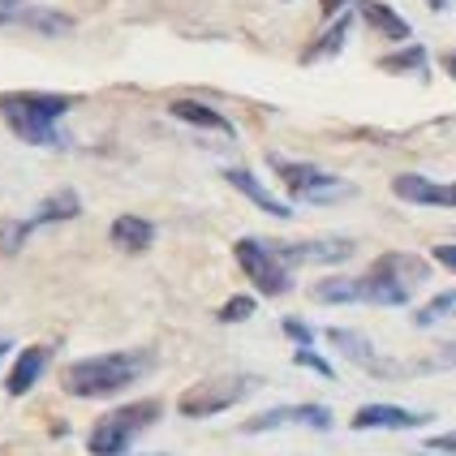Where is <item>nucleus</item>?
I'll use <instances>...</instances> for the list:
<instances>
[{
    "instance_id": "23",
    "label": "nucleus",
    "mask_w": 456,
    "mask_h": 456,
    "mask_svg": "<svg viewBox=\"0 0 456 456\" xmlns=\"http://www.w3.org/2000/svg\"><path fill=\"white\" fill-rule=\"evenodd\" d=\"M30 228H35V220H9V224H0V254L22 250V241L30 237Z\"/></svg>"
},
{
    "instance_id": "28",
    "label": "nucleus",
    "mask_w": 456,
    "mask_h": 456,
    "mask_svg": "<svg viewBox=\"0 0 456 456\" xmlns=\"http://www.w3.org/2000/svg\"><path fill=\"white\" fill-rule=\"evenodd\" d=\"M431 448L435 452H456V435H435Z\"/></svg>"
},
{
    "instance_id": "8",
    "label": "nucleus",
    "mask_w": 456,
    "mask_h": 456,
    "mask_svg": "<svg viewBox=\"0 0 456 456\" xmlns=\"http://www.w3.org/2000/svg\"><path fill=\"white\" fill-rule=\"evenodd\" d=\"M276 427H310V431H328L331 409L328 405H280V409H267V413H254L241 431L263 435V431H276Z\"/></svg>"
},
{
    "instance_id": "29",
    "label": "nucleus",
    "mask_w": 456,
    "mask_h": 456,
    "mask_svg": "<svg viewBox=\"0 0 456 456\" xmlns=\"http://www.w3.org/2000/svg\"><path fill=\"white\" fill-rule=\"evenodd\" d=\"M345 4H349V0H319V9H323V13H328V18H336V13H340V9H345Z\"/></svg>"
},
{
    "instance_id": "25",
    "label": "nucleus",
    "mask_w": 456,
    "mask_h": 456,
    "mask_svg": "<svg viewBox=\"0 0 456 456\" xmlns=\"http://www.w3.org/2000/svg\"><path fill=\"white\" fill-rule=\"evenodd\" d=\"M293 362H297V366H305V370H314V375H323V379H336V370H331L319 354H310V349H297V357H293Z\"/></svg>"
},
{
    "instance_id": "20",
    "label": "nucleus",
    "mask_w": 456,
    "mask_h": 456,
    "mask_svg": "<svg viewBox=\"0 0 456 456\" xmlns=\"http://www.w3.org/2000/svg\"><path fill=\"white\" fill-rule=\"evenodd\" d=\"M349 30H354V18H349V13H345V18H336V22L328 26V35H323V39H314V48H305L302 61L310 65V61H323V56H336V52L345 48Z\"/></svg>"
},
{
    "instance_id": "3",
    "label": "nucleus",
    "mask_w": 456,
    "mask_h": 456,
    "mask_svg": "<svg viewBox=\"0 0 456 456\" xmlns=\"http://www.w3.org/2000/svg\"><path fill=\"white\" fill-rule=\"evenodd\" d=\"M74 108L69 95H39V91H26V95H0V117L9 121V129L30 142V147H61L65 138L56 134V121Z\"/></svg>"
},
{
    "instance_id": "12",
    "label": "nucleus",
    "mask_w": 456,
    "mask_h": 456,
    "mask_svg": "<svg viewBox=\"0 0 456 456\" xmlns=\"http://www.w3.org/2000/svg\"><path fill=\"white\" fill-rule=\"evenodd\" d=\"M431 413H413V409L401 405H366L354 413V431H375V427H387V431H409V427H427Z\"/></svg>"
},
{
    "instance_id": "31",
    "label": "nucleus",
    "mask_w": 456,
    "mask_h": 456,
    "mask_svg": "<svg viewBox=\"0 0 456 456\" xmlns=\"http://www.w3.org/2000/svg\"><path fill=\"white\" fill-rule=\"evenodd\" d=\"M427 4H431L435 13H444V9H448V4H452V0H427Z\"/></svg>"
},
{
    "instance_id": "24",
    "label": "nucleus",
    "mask_w": 456,
    "mask_h": 456,
    "mask_svg": "<svg viewBox=\"0 0 456 456\" xmlns=\"http://www.w3.org/2000/svg\"><path fill=\"white\" fill-rule=\"evenodd\" d=\"M254 314V297H232V302L220 305V323H241Z\"/></svg>"
},
{
    "instance_id": "6",
    "label": "nucleus",
    "mask_w": 456,
    "mask_h": 456,
    "mask_svg": "<svg viewBox=\"0 0 456 456\" xmlns=\"http://www.w3.org/2000/svg\"><path fill=\"white\" fill-rule=\"evenodd\" d=\"M258 383L250 379V375H216V379H203L194 383L185 396H181V413L185 418H211V413H224V409H232L241 396H250Z\"/></svg>"
},
{
    "instance_id": "18",
    "label": "nucleus",
    "mask_w": 456,
    "mask_h": 456,
    "mask_svg": "<svg viewBox=\"0 0 456 456\" xmlns=\"http://www.w3.org/2000/svg\"><path fill=\"white\" fill-rule=\"evenodd\" d=\"M357 13H362V22L370 26V30H379L387 39H409V22L396 13V9H387L379 0H354Z\"/></svg>"
},
{
    "instance_id": "2",
    "label": "nucleus",
    "mask_w": 456,
    "mask_h": 456,
    "mask_svg": "<svg viewBox=\"0 0 456 456\" xmlns=\"http://www.w3.org/2000/svg\"><path fill=\"white\" fill-rule=\"evenodd\" d=\"M151 366V354H100V357H82L74 362L61 383L69 396H82V401H100V396H117L126 392L129 383H138Z\"/></svg>"
},
{
    "instance_id": "21",
    "label": "nucleus",
    "mask_w": 456,
    "mask_h": 456,
    "mask_svg": "<svg viewBox=\"0 0 456 456\" xmlns=\"http://www.w3.org/2000/svg\"><path fill=\"white\" fill-rule=\"evenodd\" d=\"M379 69L383 74H422V69H427V48H422V44H409L405 52L383 56Z\"/></svg>"
},
{
    "instance_id": "22",
    "label": "nucleus",
    "mask_w": 456,
    "mask_h": 456,
    "mask_svg": "<svg viewBox=\"0 0 456 456\" xmlns=\"http://www.w3.org/2000/svg\"><path fill=\"white\" fill-rule=\"evenodd\" d=\"M452 314H456V289H448V293H435L422 310H413V323L418 328H435L439 319H452Z\"/></svg>"
},
{
    "instance_id": "26",
    "label": "nucleus",
    "mask_w": 456,
    "mask_h": 456,
    "mask_svg": "<svg viewBox=\"0 0 456 456\" xmlns=\"http://www.w3.org/2000/svg\"><path fill=\"white\" fill-rule=\"evenodd\" d=\"M280 328H284V336H293V340H297L302 349H310V340H314V336H310V328H305L302 319H284Z\"/></svg>"
},
{
    "instance_id": "32",
    "label": "nucleus",
    "mask_w": 456,
    "mask_h": 456,
    "mask_svg": "<svg viewBox=\"0 0 456 456\" xmlns=\"http://www.w3.org/2000/svg\"><path fill=\"white\" fill-rule=\"evenodd\" d=\"M4 349H9V345H4V340H0V357H4Z\"/></svg>"
},
{
    "instance_id": "9",
    "label": "nucleus",
    "mask_w": 456,
    "mask_h": 456,
    "mask_svg": "<svg viewBox=\"0 0 456 456\" xmlns=\"http://www.w3.org/2000/svg\"><path fill=\"white\" fill-rule=\"evenodd\" d=\"M0 26H26L39 35H65L74 30V18L61 9H44V4H26V0H0Z\"/></svg>"
},
{
    "instance_id": "1",
    "label": "nucleus",
    "mask_w": 456,
    "mask_h": 456,
    "mask_svg": "<svg viewBox=\"0 0 456 456\" xmlns=\"http://www.w3.org/2000/svg\"><path fill=\"white\" fill-rule=\"evenodd\" d=\"M427 276H431V267L418 254H383L366 276L319 280L314 297L328 305H405Z\"/></svg>"
},
{
    "instance_id": "4",
    "label": "nucleus",
    "mask_w": 456,
    "mask_h": 456,
    "mask_svg": "<svg viewBox=\"0 0 456 456\" xmlns=\"http://www.w3.org/2000/svg\"><path fill=\"white\" fill-rule=\"evenodd\" d=\"M272 159V168H276V177L284 181V190H289V199L293 203H340V199H349L354 194V181L336 177L328 168H319V164H297V159H284V155H267Z\"/></svg>"
},
{
    "instance_id": "17",
    "label": "nucleus",
    "mask_w": 456,
    "mask_h": 456,
    "mask_svg": "<svg viewBox=\"0 0 456 456\" xmlns=\"http://www.w3.org/2000/svg\"><path fill=\"white\" fill-rule=\"evenodd\" d=\"M168 112H173L177 121H185V126L216 129V134H224V138H232V134H237L228 117H220L216 108H207V103H199V100H173V103H168Z\"/></svg>"
},
{
    "instance_id": "15",
    "label": "nucleus",
    "mask_w": 456,
    "mask_h": 456,
    "mask_svg": "<svg viewBox=\"0 0 456 456\" xmlns=\"http://www.w3.org/2000/svg\"><path fill=\"white\" fill-rule=\"evenodd\" d=\"M108 237H112V246H117V250L142 254L155 241V224L151 220H142V216H117L112 228H108Z\"/></svg>"
},
{
    "instance_id": "16",
    "label": "nucleus",
    "mask_w": 456,
    "mask_h": 456,
    "mask_svg": "<svg viewBox=\"0 0 456 456\" xmlns=\"http://www.w3.org/2000/svg\"><path fill=\"white\" fill-rule=\"evenodd\" d=\"M44 366H48V349H39V345L22 349L18 362H13V370H9V383H4V387H9V396H26V392L39 383Z\"/></svg>"
},
{
    "instance_id": "30",
    "label": "nucleus",
    "mask_w": 456,
    "mask_h": 456,
    "mask_svg": "<svg viewBox=\"0 0 456 456\" xmlns=\"http://www.w3.org/2000/svg\"><path fill=\"white\" fill-rule=\"evenodd\" d=\"M444 69H448V77H456V52H448V56H444Z\"/></svg>"
},
{
    "instance_id": "19",
    "label": "nucleus",
    "mask_w": 456,
    "mask_h": 456,
    "mask_svg": "<svg viewBox=\"0 0 456 456\" xmlns=\"http://www.w3.org/2000/svg\"><path fill=\"white\" fill-rule=\"evenodd\" d=\"M77 211H82L77 194H74V190H61V194L44 199V203H39V211H35L30 220H35V228H39V224H61V220H74Z\"/></svg>"
},
{
    "instance_id": "27",
    "label": "nucleus",
    "mask_w": 456,
    "mask_h": 456,
    "mask_svg": "<svg viewBox=\"0 0 456 456\" xmlns=\"http://www.w3.org/2000/svg\"><path fill=\"white\" fill-rule=\"evenodd\" d=\"M435 263L448 267V272H456V246H435Z\"/></svg>"
},
{
    "instance_id": "5",
    "label": "nucleus",
    "mask_w": 456,
    "mask_h": 456,
    "mask_svg": "<svg viewBox=\"0 0 456 456\" xmlns=\"http://www.w3.org/2000/svg\"><path fill=\"white\" fill-rule=\"evenodd\" d=\"M155 418H159V401H138V405L112 409V413H103L100 422L91 427L86 448H91V456H121Z\"/></svg>"
},
{
    "instance_id": "14",
    "label": "nucleus",
    "mask_w": 456,
    "mask_h": 456,
    "mask_svg": "<svg viewBox=\"0 0 456 456\" xmlns=\"http://www.w3.org/2000/svg\"><path fill=\"white\" fill-rule=\"evenodd\" d=\"M328 340L340 349V354L357 362V366H366L375 379H387V366H379V354L370 349V340L366 336H357V331H345V328H328Z\"/></svg>"
},
{
    "instance_id": "13",
    "label": "nucleus",
    "mask_w": 456,
    "mask_h": 456,
    "mask_svg": "<svg viewBox=\"0 0 456 456\" xmlns=\"http://www.w3.org/2000/svg\"><path fill=\"white\" fill-rule=\"evenodd\" d=\"M224 181L232 185V190H241V194H246L258 211H267V216H276V220H289V216H293V207L280 203V199H272V190L254 177L250 168H224Z\"/></svg>"
},
{
    "instance_id": "10",
    "label": "nucleus",
    "mask_w": 456,
    "mask_h": 456,
    "mask_svg": "<svg viewBox=\"0 0 456 456\" xmlns=\"http://www.w3.org/2000/svg\"><path fill=\"white\" fill-rule=\"evenodd\" d=\"M284 267H297V263H345L354 258V241L349 237H314V241H297V246H272Z\"/></svg>"
},
{
    "instance_id": "7",
    "label": "nucleus",
    "mask_w": 456,
    "mask_h": 456,
    "mask_svg": "<svg viewBox=\"0 0 456 456\" xmlns=\"http://www.w3.org/2000/svg\"><path fill=\"white\" fill-rule=\"evenodd\" d=\"M232 254H237L241 272L254 280V289H258V293L280 297V293H289V289H293V276H289V267L272 254V246H263V241H254V237H241V241L232 246Z\"/></svg>"
},
{
    "instance_id": "11",
    "label": "nucleus",
    "mask_w": 456,
    "mask_h": 456,
    "mask_svg": "<svg viewBox=\"0 0 456 456\" xmlns=\"http://www.w3.org/2000/svg\"><path fill=\"white\" fill-rule=\"evenodd\" d=\"M396 199L413 207H456V185H439V181L422 177V173H401L396 177Z\"/></svg>"
}]
</instances>
